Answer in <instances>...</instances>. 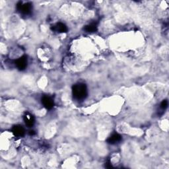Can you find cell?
<instances>
[{
  "label": "cell",
  "instance_id": "1",
  "mask_svg": "<svg viewBox=\"0 0 169 169\" xmlns=\"http://www.w3.org/2000/svg\"><path fill=\"white\" fill-rule=\"evenodd\" d=\"M73 95L74 98L77 100L85 99L87 95V87L83 83H77L73 87Z\"/></svg>",
  "mask_w": 169,
  "mask_h": 169
},
{
  "label": "cell",
  "instance_id": "2",
  "mask_svg": "<svg viewBox=\"0 0 169 169\" xmlns=\"http://www.w3.org/2000/svg\"><path fill=\"white\" fill-rule=\"evenodd\" d=\"M18 10L23 15H28L30 14L32 11V5L31 3H27L23 4L20 3L17 6Z\"/></svg>",
  "mask_w": 169,
  "mask_h": 169
},
{
  "label": "cell",
  "instance_id": "3",
  "mask_svg": "<svg viewBox=\"0 0 169 169\" xmlns=\"http://www.w3.org/2000/svg\"><path fill=\"white\" fill-rule=\"evenodd\" d=\"M27 63H28V61H27V57L23 56L19 58L18 60H17V61L15 62V65L19 69L24 70L27 66Z\"/></svg>",
  "mask_w": 169,
  "mask_h": 169
},
{
  "label": "cell",
  "instance_id": "4",
  "mask_svg": "<svg viewBox=\"0 0 169 169\" xmlns=\"http://www.w3.org/2000/svg\"><path fill=\"white\" fill-rule=\"evenodd\" d=\"M24 121L26 125L29 128H31L35 124V118L31 113L26 112L24 116Z\"/></svg>",
  "mask_w": 169,
  "mask_h": 169
},
{
  "label": "cell",
  "instance_id": "5",
  "mask_svg": "<svg viewBox=\"0 0 169 169\" xmlns=\"http://www.w3.org/2000/svg\"><path fill=\"white\" fill-rule=\"evenodd\" d=\"M42 103L44 107L47 109H51L54 107V101L49 96H44L42 99Z\"/></svg>",
  "mask_w": 169,
  "mask_h": 169
},
{
  "label": "cell",
  "instance_id": "6",
  "mask_svg": "<svg viewBox=\"0 0 169 169\" xmlns=\"http://www.w3.org/2000/svg\"><path fill=\"white\" fill-rule=\"evenodd\" d=\"M13 133L17 137H22L24 134V129L21 126H15L12 129Z\"/></svg>",
  "mask_w": 169,
  "mask_h": 169
},
{
  "label": "cell",
  "instance_id": "7",
  "mask_svg": "<svg viewBox=\"0 0 169 169\" xmlns=\"http://www.w3.org/2000/svg\"><path fill=\"white\" fill-rule=\"evenodd\" d=\"M52 30L58 32L62 33V32H66L67 31V28L65 24L62 23H58L53 27Z\"/></svg>",
  "mask_w": 169,
  "mask_h": 169
},
{
  "label": "cell",
  "instance_id": "8",
  "mask_svg": "<svg viewBox=\"0 0 169 169\" xmlns=\"http://www.w3.org/2000/svg\"><path fill=\"white\" fill-rule=\"evenodd\" d=\"M121 139L122 137L118 133H115L110 137H108V139H107V142L110 143V144H115V143L120 142L121 141Z\"/></svg>",
  "mask_w": 169,
  "mask_h": 169
},
{
  "label": "cell",
  "instance_id": "9",
  "mask_svg": "<svg viewBox=\"0 0 169 169\" xmlns=\"http://www.w3.org/2000/svg\"><path fill=\"white\" fill-rule=\"evenodd\" d=\"M85 31L87 32H94L96 31L97 29V27H96V23H91L87 25L85 27Z\"/></svg>",
  "mask_w": 169,
  "mask_h": 169
},
{
  "label": "cell",
  "instance_id": "10",
  "mask_svg": "<svg viewBox=\"0 0 169 169\" xmlns=\"http://www.w3.org/2000/svg\"><path fill=\"white\" fill-rule=\"evenodd\" d=\"M167 107H168V101L167 100H164L161 103H160V108L163 110H165Z\"/></svg>",
  "mask_w": 169,
  "mask_h": 169
}]
</instances>
